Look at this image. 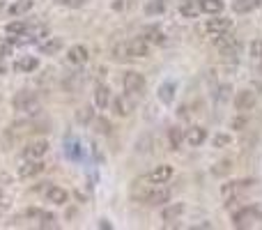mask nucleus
Instances as JSON below:
<instances>
[{
  "mask_svg": "<svg viewBox=\"0 0 262 230\" xmlns=\"http://www.w3.org/2000/svg\"><path fill=\"white\" fill-rule=\"evenodd\" d=\"M99 228H104V230H111V224H106V221H99Z\"/></svg>",
  "mask_w": 262,
  "mask_h": 230,
  "instance_id": "38",
  "label": "nucleus"
},
{
  "mask_svg": "<svg viewBox=\"0 0 262 230\" xmlns=\"http://www.w3.org/2000/svg\"><path fill=\"white\" fill-rule=\"evenodd\" d=\"M179 12L184 14L186 18H196L198 12H200V5H198L196 0H182V5H179Z\"/></svg>",
  "mask_w": 262,
  "mask_h": 230,
  "instance_id": "20",
  "label": "nucleus"
},
{
  "mask_svg": "<svg viewBox=\"0 0 262 230\" xmlns=\"http://www.w3.org/2000/svg\"><path fill=\"white\" fill-rule=\"evenodd\" d=\"M5 32L9 37H21L23 32H28V23L25 21H12V23L5 25Z\"/></svg>",
  "mask_w": 262,
  "mask_h": 230,
  "instance_id": "21",
  "label": "nucleus"
},
{
  "mask_svg": "<svg viewBox=\"0 0 262 230\" xmlns=\"http://www.w3.org/2000/svg\"><path fill=\"white\" fill-rule=\"evenodd\" d=\"M122 83H125V92L131 95V97H140L145 92V85H147L145 83V76L138 72H127Z\"/></svg>",
  "mask_w": 262,
  "mask_h": 230,
  "instance_id": "3",
  "label": "nucleus"
},
{
  "mask_svg": "<svg viewBox=\"0 0 262 230\" xmlns=\"http://www.w3.org/2000/svg\"><path fill=\"white\" fill-rule=\"evenodd\" d=\"M170 200V189H163L156 184L154 189H152V196H149L147 205H163V203H168Z\"/></svg>",
  "mask_w": 262,
  "mask_h": 230,
  "instance_id": "16",
  "label": "nucleus"
},
{
  "mask_svg": "<svg viewBox=\"0 0 262 230\" xmlns=\"http://www.w3.org/2000/svg\"><path fill=\"white\" fill-rule=\"evenodd\" d=\"M230 28H233V21H230V18H209L203 30L207 32V35L216 37V35H221V32H228Z\"/></svg>",
  "mask_w": 262,
  "mask_h": 230,
  "instance_id": "6",
  "label": "nucleus"
},
{
  "mask_svg": "<svg viewBox=\"0 0 262 230\" xmlns=\"http://www.w3.org/2000/svg\"><path fill=\"white\" fill-rule=\"evenodd\" d=\"M251 55L256 60H262V39H253L251 42Z\"/></svg>",
  "mask_w": 262,
  "mask_h": 230,
  "instance_id": "31",
  "label": "nucleus"
},
{
  "mask_svg": "<svg viewBox=\"0 0 262 230\" xmlns=\"http://www.w3.org/2000/svg\"><path fill=\"white\" fill-rule=\"evenodd\" d=\"M55 2H60V5H62V2H65V0H55Z\"/></svg>",
  "mask_w": 262,
  "mask_h": 230,
  "instance_id": "39",
  "label": "nucleus"
},
{
  "mask_svg": "<svg viewBox=\"0 0 262 230\" xmlns=\"http://www.w3.org/2000/svg\"><path fill=\"white\" fill-rule=\"evenodd\" d=\"M200 12L205 14H221L223 12V2L221 0H200Z\"/></svg>",
  "mask_w": 262,
  "mask_h": 230,
  "instance_id": "19",
  "label": "nucleus"
},
{
  "mask_svg": "<svg viewBox=\"0 0 262 230\" xmlns=\"http://www.w3.org/2000/svg\"><path fill=\"white\" fill-rule=\"evenodd\" d=\"M44 170V164H42V159H28L21 168H18V177H23V180H28V177H35L39 175Z\"/></svg>",
  "mask_w": 262,
  "mask_h": 230,
  "instance_id": "10",
  "label": "nucleus"
},
{
  "mask_svg": "<svg viewBox=\"0 0 262 230\" xmlns=\"http://www.w3.org/2000/svg\"><path fill=\"white\" fill-rule=\"evenodd\" d=\"M30 7H32V0H18V2H14V5L9 7V14H12V16H21V14L30 12Z\"/></svg>",
  "mask_w": 262,
  "mask_h": 230,
  "instance_id": "24",
  "label": "nucleus"
},
{
  "mask_svg": "<svg viewBox=\"0 0 262 230\" xmlns=\"http://www.w3.org/2000/svg\"><path fill=\"white\" fill-rule=\"evenodd\" d=\"M230 168H233V164H230V161H221V164L214 168V175H223V173H228Z\"/></svg>",
  "mask_w": 262,
  "mask_h": 230,
  "instance_id": "33",
  "label": "nucleus"
},
{
  "mask_svg": "<svg viewBox=\"0 0 262 230\" xmlns=\"http://www.w3.org/2000/svg\"><path fill=\"white\" fill-rule=\"evenodd\" d=\"M85 0H65V5H69V7H81Z\"/></svg>",
  "mask_w": 262,
  "mask_h": 230,
  "instance_id": "37",
  "label": "nucleus"
},
{
  "mask_svg": "<svg viewBox=\"0 0 262 230\" xmlns=\"http://www.w3.org/2000/svg\"><path fill=\"white\" fill-rule=\"evenodd\" d=\"M230 92H233L230 85H221V88H219V99H221V102H226V99L230 97Z\"/></svg>",
  "mask_w": 262,
  "mask_h": 230,
  "instance_id": "34",
  "label": "nucleus"
},
{
  "mask_svg": "<svg viewBox=\"0 0 262 230\" xmlns=\"http://www.w3.org/2000/svg\"><path fill=\"white\" fill-rule=\"evenodd\" d=\"M37 67H39V60H37L35 55H23V58H18L16 62H14V69L21 74H30L35 72Z\"/></svg>",
  "mask_w": 262,
  "mask_h": 230,
  "instance_id": "13",
  "label": "nucleus"
},
{
  "mask_svg": "<svg viewBox=\"0 0 262 230\" xmlns=\"http://www.w3.org/2000/svg\"><path fill=\"white\" fill-rule=\"evenodd\" d=\"M173 177V166H168V164H161L156 166L152 173H147L145 175V182H154V184H163V182H168Z\"/></svg>",
  "mask_w": 262,
  "mask_h": 230,
  "instance_id": "7",
  "label": "nucleus"
},
{
  "mask_svg": "<svg viewBox=\"0 0 262 230\" xmlns=\"http://www.w3.org/2000/svg\"><path fill=\"white\" fill-rule=\"evenodd\" d=\"M46 152H48V143H46V140H32V143L25 145L23 157L25 159H42Z\"/></svg>",
  "mask_w": 262,
  "mask_h": 230,
  "instance_id": "9",
  "label": "nucleus"
},
{
  "mask_svg": "<svg viewBox=\"0 0 262 230\" xmlns=\"http://www.w3.org/2000/svg\"><path fill=\"white\" fill-rule=\"evenodd\" d=\"M60 49H62V39H60V37H51V39H46V42L42 44V51L46 55H55Z\"/></svg>",
  "mask_w": 262,
  "mask_h": 230,
  "instance_id": "23",
  "label": "nucleus"
},
{
  "mask_svg": "<svg viewBox=\"0 0 262 230\" xmlns=\"http://www.w3.org/2000/svg\"><path fill=\"white\" fill-rule=\"evenodd\" d=\"M14 109L18 111V113H25V115H37L39 113V109H42V104H39V99H37L35 92L30 90H21L14 95L12 99Z\"/></svg>",
  "mask_w": 262,
  "mask_h": 230,
  "instance_id": "2",
  "label": "nucleus"
},
{
  "mask_svg": "<svg viewBox=\"0 0 262 230\" xmlns=\"http://www.w3.org/2000/svg\"><path fill=\"white\" fill-rule=\"evenodd\" d=\"M253 184H256L253 180H235V182H228V184H223V187H221V194L226 196V198H228V196H230V198H235L239 191H246V189H251Z\"/></svg>",
  "mask_w": 262,
  "mask_h": 230,
  "instance_id": "8",
  "label": "nucleus"
},
{
  "mask_svg": "<svg viewBox=\"0 0 262 230\" xmlns=\"http://www.w3.org/2000/svg\"><path fill=\"white\" fill-rule=\"evenodd\" d=\"M258 214H260V210H258L256 205L244 207V210H239V212L235 214V226H237V228H249V226L256 221Z\"/></svg>",
  "mask_w": 262,
  "mask_h": 230,
  "instance_id": "5",
  "label": "nucleus"
},
{
  "mask_svg": "<svg viewBox=\"0 0 262 230\" xmlns=\"http://www.w3.org/2000/svg\"><path fill=\"white\" fill-rule=\"evenodd\" d=\"M113 111H115V115L127 117V115L133 111V97H131V95H120V97L113 102Z\"/></svg>",
  "mask_w": 262,
  "mask_h": 230,
  "instance_id": "11",
  "label": "nucleus"
},
{
  "mask_svg": "<svg viewBox=\"0 0 262 230\" xmlns=\"http://www.w3.org/2000/svg\"><path fill=\"white\" fill-rule=\"evenodd\" d=\"M67 60L72 62V65H85L88 62V49H85L83 44H76L72 49L67 51Z\"/></svg>",
  "mask_w": 262,
  "mask_h": 230,
  "instance_id": "12",
  "label": "nucleus"
},
{
  "mask_svg": "<svg viewBox=\"0 0 262 230\" xmlns=\"http://www.w3.org/2000/svg\"><path fill=\"white\" fill-rule=\"evenodd\" d=\"M147 39L149 42H154V44H163V32L159 30V28H147Z\"/></svg>",
  "mask_w": 262,
  "mask_h": 230,
  "instance_id": "30",
  "label": "nucleus"
},
{
  "mask_svg": "<svg viewBox=\"0 0 262 230\" xmlns=\"http://www.w3.org/2000/svg\"><path fill=\"white\" fill-rule=\"evenodd\" d=\"M12 53V46L9 44H0V58H5V55Z\"/></svg>",
  "mask_w": 262,
  "mask_h": 230,
  "instance_id": "35",
  "label": "nucleus"
},
{
  "mask_svg": "<svg viewBox=\"0 0 262 230\" xmlns=\"http://www.w3.org/2000/svg\"><path fill=\"white\" fill-rule=\"evenodd\" d=\"M260 217H262V212H260Z\"/></svg>",
  "mask_w": 262,
  "mask_h": 230,
  "instance_id": "40",
  "label": "nucleus"
},
{
  "mask_svg": "<svg viewBox=\"0 0 262 230\" xmlns=\"http://www.w3.org/2000/svg\"><path fill=\"white\" fill-rule=\"evenodd\" d=\"M212 143H214V147H228L230 145V136L228 133H216L212 138Z\"/></svg>",
  "mask_w": 262,
  "mask_h": 230,
  "instance_id": "29",
  "label": "nucleus"
},
{
  "mask_svg": "<svg viewBox=\"0 0 262 230\" xmlns=\"http://www.w3.org/2000/svg\"><path fill=\"white\" fill-rule=\"evenodd\" d=\"M149 53V46L145 39L136 37V39H129V42H120L115 44L113 49V58L118 60H131V58H145Z\"/></svg>",
  "mask_w": 262,
  "mask_h": 230,
  "instance_id": "1",
  "label": "nucleus"
},
{
  "mask_svg": "<svg viewBox=\"0 0 262 230\" xmlns=\"http://www.w3.org/2000/svg\"><path fill=\"white\" fill-rule=\"evenodd\" d=\"M46 198H48V203H53V205H65L67 200H69V194H67L65 189H60V187H48L46 189Z\"/></svg>",
  "mask_w": 262,
  "mask_h": 230,
  "instance_id": "15",
  "label": "nucleus"
},
{
  "mask_svg": "<svg viewBox=\"0 0 262 230\" xmlns=\"http://www.w3.org/2000/svg\"><path fill=\"white\" fill-rule=\"evenodd\" d=\"M95 117V111L90 109V106H83V109H78V113H76V120L78 122H90Z\"/></svg>",
  "mask_w": 262,
  "mask_h": 230,
  "instance_id": "28",
  "label": "nucleus"
},
{
  "mask_svg": "<svg viewBox=\"0 0 262 230\" xmlns=\"http://www.w3.org/2000/svg\"><path fill=\"white\" fill-rule=\"evenodd\" d=\"M256 92L253 90H239L237 95H235V109L242 111V113H246V111H251L253 106H256Z\"/></svg>",
  "mask_w": 262,
  "mask_h": 230,
  "instance_id": "4",
  "label": "nucleus"
},
{
  "mask_svg": "<svg viewBox=\"0 0 262 230\" xmlns=\"http://www.w3.org/2000/svg\"><path fill=\"white\" fill-rule=\"evenodd\" d=\"M256 7H260V0H235V2H233V9H235L237 14L253 12Z\"/></svg>",
  "mask_w": 262,
  "mask_h": 230,
  "instance_id": "18",
  "label": "nucleus"
},
{
  "mask_svg": "<svg viewBox=\"0 0 262 230\" xmlns=\"http://www.w3.org/2000/svg\"><path fill=\"white\" fill-rule=\"evenodd\" d=\"M233 127H235V129L246 127V120H244V117H239V120H233Z\"/></svg>",
  "mask_w": 262,
  "mask_h": 230,
  "instance_id": "36",
  "label": "nucleus"
},
{
  "mask_svg": "<svg viewBox=\"0 0 262 230\" xmlns=\"http://www.w3.org/2000/svg\"><path fill=\"white\" fill-rule=\"evenodd\" d=\"M163 9H166V0H149L147 5H145V14H149V16L161 14Z\"/></svg>",
  "mask_w": 262,
  "mask_h": 230,
  "instance_id": "26",
  "label": "nucleus"
},
{
  "mask_svg": "<svg viewBox=\"0 0 262 230\" xmlns=\"http://www.w3.org/2000/svg\"><path fill=\"white\" fill-rule=\"evenodd\" d=\"M159 99L163 104H170L175 99V83H170V81H168V83H163L159 88Z\"/></svg>",
  "mask_w": 262,
  "mask_h": 230,
  "instance_id": "22",
  "label": "nucleus"
},
{
  "mask_svg": "<svg viewBox=\"0 0 262 230\" xmlns=\"http://www.w3.org/2000/svg\"><path fill=\"white\" fill-rule=\"evenodd\" d=\"M95 104L99 109H106L108 104H111V90H108V85H97V92H95Z\"/></svg>",
  "mask_w": 262,
  "mask_h": 230,
  "instance_id": "17",
  "label": "nucleus"
},
{
  "mask_svg": "<svg viewBox=\"0 0 262 230\" xmlns=\"http://www.w3.org/2000/svg\"><path fill=\"white\" fill-rule=\"evenodd\" d=\"M184 212V205H182V203H177V205H170V207H166V210H163V214H161V217H163V221H170V219H175V217H179V214Z\"/></svg>",
  "mask_w": 262,
  "mask_h": 230,
  "instance_id": "27",
  "label": "nucleus"
},
{
  "mask_svg": "<svg viewBox=\"0 0 262 230\" xmlns=\"http://www.w3.org/2000/svg\"><path fill=\"white\" fill-rule=\"evenodd\" d=\"M97 131L111 133V122H108L106 117H99V120H97Z\"/></svg>",
  "mask_w": 262,
  "mask_h": 230,
  "instance_id": "32",
  "label": "nucleus"
},
{
  "mask_svg": "<svg viewBox=\"0 0 262 230\" xmlns=\"http://www.w3.org/2000/svg\"><path fill=\"white\" fill-rule=\"evenodd\" d=\"M168 140H170V147H173V150H179L182 140H184V133H182V129H177V127L170 129V131H168Z\"/></svg>",
  "mask_w": 262,
  "mask_h": 230,
  "instance_id": "25",
  "label": "nucleus"
},
{
  "mask_svg": "<svg viewBox=\"0 0 262 230\" xmlns=\"http://www.w3.org/2000/svg\"><path fill=\"white\" fill-rule=\"evenodd\" d=\"M184 140L189 143L191 147H198V145H203L205 140H207V131H205L203 127H193V129H189V131H186Z\"/></svg>",
  "mask_w": 262,
  "mask_h": 230,
  "instance_id": "14",
  "label": "nucleus"
}]
</instances>
